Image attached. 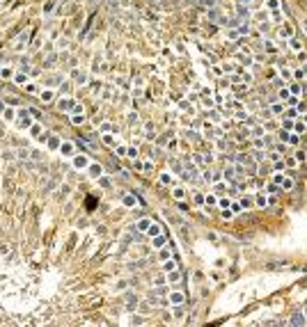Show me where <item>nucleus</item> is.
<instances>
[{
  "label": "nucleus",
  "mask_w": 307,
  "mask_h": 327,
  "mask_svg": "<svg viewBox=\"0 0 307 327\" xmlns=\"http://www.w3.org/2000/svg\"><path fill=\"white\" fill-rule=\"evenodd\" d=\"M135 201H138V199H135V197H131V195H128V197H126V206H133V204H135Z\"/></svg>",
  "instance_id": "20e7f679"
},
{
  "label": "nucleus",
  "mask_w": 307,
  "mask_h": 327,
  "mask_svg": "<svg viewBox=\"0 0 307 327\" xmlns=\"http://www.w3.org/2000/svg\"><path fill=\"white\" fill-rule=\"evenodd\" d=\"M305 28H307V23H305Z\"/></svg>",
  "instance_id": "1a4fd4ad"
},
{
  "label": "nucleus",
  "mask_w": 307,
  "mask_h": 327,
  "mask_svg": "<svg viewBox=\"0 0 307 327\" xmlns=\"http://www.w3.org/2000/svg\"><path fill=\"white\" fill-rule=\"evenodd\" d=\"M158 231H161V229H158V227H156V224H154V227H151V229H149V234H151V236H156V234H158Z\"/></svg>",
  "instance_id": "423d86ee"
},
{
  "label": "nucleus",
  "mask_w": 307,
  "mask_h": 327,
  "mask_svg": "<svg viewBox=\"0 0 307 327\" xmlns=\"http://www.w3.org/2000/svg\"><path fill=\"white\" fill-rule=\"evenodd\" d=\"M275 183H280L284 190H291V188H293V181H291V178H286V176H275Z\"/></svg>",
  "instance_id": "f257e3e1"
},
{
  "label": "nucleus",
  "mask_w": 307,
  "mask_h": 327,
  "mask_svg": "<svg viewBox=\"0 0 307 327\" xmlns=\"http://www.w3.org/2000/svg\"><path fill=\"white\" fill-rule=\"evenodd\" d=\"M291 46H293V48H296V51H298V48H300V41H298V39H291Z\"/></svg>",
  "instance_id": "0eeeda50"
},
{
  "label": "nucleus",
  "mask_w": 307,
  "mask_h": 327,
  "mask_svg": "<svg viewBox=\"0 0 307 327\" xmlns=\"http://www.w3.org/2000/svg\"><path fill=\"white\" fill-rule=\"evenodd\" d=\"M305 316H302V313H296V316L291 318V325H305Z\"/></svg>",
  "instance_id": "f03ea898"
},
{
  "label": "nucleus",
  "mask_w": 307,
  "mask_h": 327,
  "mask_svg": "<svg viewBox=\"0 0 307 327\" xmlns=\"http://www.w3.org/2000/svg\"><path fill=\"white\" fill-rule=\"evenodd\" d=\"M305 158H307V156H305V153H302V151H300V153H298V156H296V160H298V162H305Z\"/></svg>",
  "instance_id": "39448f33"
},
{
  "label": "nucleus",
  "mask_w": 307,
  "mask_h": 327,
  "mask_svg": "<svg viewBox=\"0 0 307 327\" xmlns=\"http://www.w3.org/2000/svg\"><path fill=\"white\" fill-rule=\"evenodd\" d=\"M266 204H268V197H266V195H259V197H257V206H266Z\"/></svg>",
  "instance_id": "7ed1b4c3"
},
{
  "label": "nucleus",
  "mask_w": 307,
  "mask_h": 327,
  "mask_svg": "<svg viewBox=\"0 0 307 327\" xmlns=\"http://www.w3.org/2000/svg\"><path fill=\"white\" fill-rule=\"evenodd\" d=\"M172 300H174V302H183V295H179V293H177V295H172Z\"/></svg>",
  "instance_id": "6e6552de"
}]
</instances>
